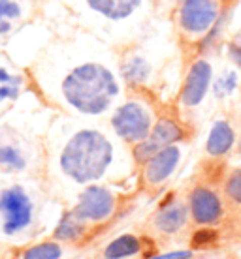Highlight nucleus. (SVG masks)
Listing matches in <instances>:
<instances>
[{
  "label": "nucleus",
  "mask_w": 241,
  "mask_h": 259,
  "mask_svg": "<svg viewBox=\"0 0 241 259\" xmlns=\"http://www.w3.org/2000/svg\"><path fill=\"white\" fill-rule=\"evenodd\" d=\"M26 70L40 100L70 117L106 120L126 94L117 49L81 28L55 34Z\"/></svg>",
  "instance_id": "nucleus-1"
},
{
  "label": "nucleus",
  "mask_w": 241,
  "mask_h": 259,
  "mask_svg": "<svg viewBox=\"0 0 241 259\" xmlns=\"http://www.w3.org/2000/svg\"><path fill=\"white\" fill-rule=\"evenodd\" d=\"M44 179L66 207L79 190L91 184H123L137 179V167L130 147L106 120L55 113L46 132Z\"/></svg>",
  "instance_id": "nucleus-2"
},
{
  "label": "nucleus",
  "mask_w": 241,
  "mask_h": 259,
  "mask_svg": "<svg viewBox=\"0 0 241 259\" xmlns=\"http://www.w3.org/2000/svg\"><path fill=\"white\" fill-rule=\"evenodd\" d=\"M64 210L44 177L0 179V246L10 250L51 235Z\"/></svg>",
  "instance_id": "nucleus-3"
},
{
  "label": "nucleus",
  "mask_w": 241,
  "mask_h": 259,
  "mask_svg": "<svg viewBox=\"0 0 241 259\" xmlns=\"http://www.w3.org/2000/svg\"><path fill=\"white\" fill-rule=\"evenodd\" d=\"M53 115L30 91L0 117V177H44L46 132Z\"/></svg>",
  "instance_id": "nucleus-4"
},
{
  "label": "nucleus",
  "mask_w": 241,
  "mask_h": 259,
  "mask_svg": "<svg viewBox=\"0 0 241 259\" xmlns=\"http://www.w3.org/2000/svg\"><path fill=\"white\" fill-rule=\"evenodd\" d=\"M74 26L115 49L128 46L158 21V0H57Z\"/></svg>",
  "instance_id": "nucleus-5"
},
{
  "label": "nucleus",
  "mask_w": 241,
  "mask_h": 259,
  "mask_svg": "<svg viewBox=\"0 0 241 259\" xmlns=\"http://www.w3.org/2000/svg\"><path fill=\"white\" fill-rule=\"evenodd\" d=\"M176 47H181L176 34L158 28V21L140 39L117 49L119 71L126 91H147L157 96V89L174 64Z\"/></svg>",
  "instance_id": "nucleus-6"
},
{
  "label": "nucleus",
  "mask_w": 241,
  "mask_h": 259,
  "mask_svg": "<svg viewBox=\"0 0 241 259\" xmlns=\"http://www.w3.org/2000/svg\"><path fill=\"white\" fill-rule=\"evenodd\" d=\"M235 6V0H181L169 13V25L176 34L181 49H190L194 55L196 47L208 38L221 17Z\"/></svg>",
  "instance_id": "nucleus-7"
},
{
  "label": "nucleus",
  "mask_w": 241,
  "mask_h": 259,
  "mask_svg": "<svg viewBox=\"0 0 241 259\" xmlns=\"http://www.w3.org/2000/svg\"><path fill=\"white\" fill-rule=\"evenodd\" d=\"M160 111L162 107L158 104V96L153 92L126 91L123 100L108 115L106 122L124 145L134 147L151 134Z\"/></svg>",
  "instance_id": "nucleus-8"
},
{
  "label": "nucleus",
  "mask_w": 241,
  "mask_h": 259,
  "mask_svg": "<svg viewBox=\"0 0 241 259\" xmlns=\"http://www.w3.org/2000/svg\"><path fill=\"white\" fill-rule=\"evenodd\" d=\"M126 184L128 182L91 184L87 188L79 190L66 207L96 233L98 229L110 226L119 216L124 205V197L128 195L124 190Z\"/></svg>",
  "instance_id": "nucleus-9"
},
{
  "label": "nucleus",
  "mask_w": 241,
  "mask_h": 259,
  "mask_svg": "<svg viewBox=\"0 0 241 259\" xmlns=\"http://www.w3.org/2000/svg\"><path fill=\"white\" fill-rule=\"evenodd\" d=\"M213 60L205 55H194L185 64L181 73V83L177 89L176 109L183 118L200 111L211 98V84L215 77Z\"/></svg>",
  "instance_id": "nucleus-10"
},
{
  "label": "nucleus",
  "mask_w": 241,
  "mask_h": 259,
  "mask_svg": "<svg viewBox=\"0 0 241 259\" xmlns=\"http://www.w3.org/2000/svg\"><path fill=\"white\" fill-rule=\"evenodd\" d=\"M190 136H192L190 122L187 118H183L177 113V109H162L158 113L149 136L142 143L130 147L136 167L147 162L160 149H166L169 145H177V143H189Z\"/></svg>",
  "instance_id": "nucleus-11"
},
{
  "label": "nucleus",
  "mask_w": 241,
  "mask_h": 259,
  "mask_svg": "<svg viewBox=\"0 0 241 259\" xmlns=\"http://www.w3.org/2000/svg\"><path fill=\"white\" fill-rule=\"evenodd\" d=\"M189 152V143L169 145L166 149L155 152L147 162L137 167V182L142 190L149 194H158L164 188H168L183 169Z\"/></svg>",
  "instance_id": "nucleus-12"
},
{
  "label": "nucleus",
  "mask_w": 241,
  "mask_h": 259,
  "mask_svg": "<svg viewBox=\"0 0 241 259\" xmlns=\"http://www.w3.org/2000/svg\"><path fill=\"white\" fill-rule=\"evenodd\" d=\"M190 224L194 227H221L228 216V203L222 195V190L205 181L194 182L187 190Z\"/></svg>",
  "instance_id": "nucleus-13"
},
{
  "label": "nucleus",
  "mask_w": 241,
  "mask_h": 259,
  "mask_svg": "<svg viewBox=\"0 0 241 259\" xmlns=\"http://www.w3.org/2000/svg\"><path fill=\"white\" fill-rule=\"evenodd\" d=\"M190 214L187 197L179 192H169L158 201L157 208L151 212L147 220V229L158 239H174L189 229Z\"/></svg>",
  "instance_id": "nucleus-14"
},
{
  "label": "nucleus",
  "mask_w": 241,
  "mask_h": 259,
  "mask_svg": "<svg viewBox=\"0 0 241 259\" xmlns=\"http://www.w3.org/2000/svg\"><path fill=\"white\" fill-rule=\"evenodd\" d=\"M32 89L25 66L17 64L6 51H0V117L13 109Z\"/></svg>",
  "instance_id": "nucleus-15"
},
{
  "label": "nucleus",
  "mask_w": 241,
  "mask_h": 259,
  "mask_svg": "<svg viewBox=\"0 0 241 259\" xmlns=\"http://www.w3.org/2000/svg\"><path fill=\"white\" fill-rule=\"evenodd\" d=\"M44 0H0V51L42 15Z\"/></svg>",
  "instance_id": "nucleus-16"
},
{
  "label": "nucleus",
  "mask_w": 241,
  "mask_h": 259,
  "mask_svg": "<svg viewBox=\"0 0 241 259\" xmlns=\"http://www.w3.org/2000/svg\"><path fill=\"white\" fill-rule=\"evenodd\" d=\"M237 130L235 124L232 122V118L224 117H215L211 120L205 134V141H203V152L205 158L211 162H222L226 160L237 147Z\"/></svg>",
  "instance_id": "nucleus-17"
},
{
  "label": "nucleus",
  "mask_w": 241,
  "mask_h": 259,
  "mask_svg": "<svg viewBox=\"0 0 241 259\" xmlns=\"http://www.w3.org/2000/svg\"><path fill=\"white\" fill-rule=\"evenodd\" d=\"M155 250H157V244L149 235H137L126 231V233H121L108 240L98 253V259H145Z\"/></svg>",
  "instance_id": "nucleus-18"
},
{
  "label": "nucleus",
  "mask_w": 241,
  "mask_h": 259,
  "mask_svg": "<svg viewBox=\"0 0 241 259\" xmlns=\"http://www.w3.org/2000/svg\"><path fill=\"white\" fill-rule=\"evenodd\" d=\"M49 237H53L55 240H59V242H62L66 246L79 248L83 246L89 239L94 237V231L85 222L79 220L70 208L64 207V210L59 216V220H57Z\"/></svg>",
  "instance_id": "nucleus-19"
},
{
  "label": "nucleus",
  "mask_w": 241,
  "mask_h": 259,
  "mask_svg": "<svg viewBox=\"0 0 241 259\" xmlns=\"http://www.w3.org/2000/svg\"><path fill=\"white\" fill-rule=\"evenodd\" d=\"M241 92V71L232 64H222L215 70L211 84V98L215 104H230Z\"/></svg>",
  "instance_id": "nucleus-20"
},
{
  "label": "nucleus",
  "mask_w": 241,
  "mask_h": 259,
  "mask_svg": "<svg viewBox=\"0 0 241 259\" xmlns=\"http://www.w3.org/2000/svg\"><path fill=\"white\" fill-rule=\"evenodd\" d=\"M74 250H78V248L66 246L47 235V237H42L30 244L15 250L13 259H68Z\"/></svg>",
  "instance_id": "nucleus-21"
},
{
  "label": "nucleus",
  "mask_w": 241,
  "mask_h": 259,
  "mask_svg": "<svg viewBox=\"0 0 241 259\" xmlns=\"http://www.w3.org/2000/svg\"><path fill=\"white\" fill-rule=\"evenodd\" d=\"M221 190L228 207L241 210V165L228 169L221 181Z\"/></svg>",
  "instance_id": "nucleus-22"
},
{
  "label": "nucleus",
  "mask_w": 241,
  "mask_h": 259,
  "mask_svg": "<svg viewBox=\"0 0 241 259\" xmlns=\"http://www.w3.org/2000/svg\"><path fill=\"white\" fill-rule=\"evenodd\" d=\"M217 239H219V235H217L215 227H196L192 240H190V248L192 250H209V248H213Z\"/></svg>",
  "instance_id": "nucleus-23"
},
{
  "label": "nucleus",
  "mask_w": 241,
  "mask_h": 259,
  "mask_svg": "<svg viewBox=\"0 0 241 259\" xmlns=\"http://www.w3.org/2000/svg\"><path fill=\"white\" fill-rule=\"evenodd\" d=\"M222 49H224V59H226V62L241 71V30L235 32L232 38L226 39Z\"/></svg>",
  "instance_id": "nucleus-24"
},
{
  "label": "nucleus",
  "mask_w": 241,
  "mask_h": 259,
  "mask_svg": "<svg viewBox=\"0 0 241 259\" xmlns=\"http://www.w3.org/2000/svg\"><path fill=\"white\" fill-rule=\"evenodd\" d=\"M196 255V250L192 248H169V250H155L151 252L145 259H192Z\"/></svg>",
  "instance_id": "nucleus-25"
},
{
  "label": "nucleus",
  "mask_w": 241,
  "mask_h": 259,
  "mask_svg": "<svg viewBox=\"0 0 241 259\" xmlns=\"http://www.w3.org/2000/svg\"><path fill=\"white\" fill-rule=\"evenodd\" d=\"M192 259H235L234 253L217 252V250H205L202 255H194Z\"/></svg>",
  "instance_id": "nucleus-26"
},
{
  "label": "nucleus",
  "mask_w": 241,
  "mask_h": 259,
  "mask_svg": "<svg viewBox=\"0 0 241 259\" xmlns=\"http://www.w3.org/2000/svg\"><path fill=\"white\" fill-rule=\"evenodd\" d=\"M235 150H237V154L241 156V134H239V139H237V147H235Z\"/></svg>",
  "instance_id": "nucleus-27"
},
{
  "label": "nucleus",
  "mask_w": 241,
  "mask_h": 259,
  "mask_svg": "<svg viewBox=\"0 0 241 259\" xmlns=\"http://www.w3.org/2000/svg\"><path fill=\"white\" fill-rule=\"evenodd\" d=\"M235 259H241V252H237V253H235Z\"/></svg>",
  "instance_id": "nucleus-28"
},
{
  "label": "nucleus",
  "mask_w": 241,
  "mask_h": 259,
  "mask_svg": "<svg viewBox=\"0 0 241 259\" xmlns=\"http://www.w3.org/2000/svg\"><path fill=\"white\" fill-rule=\"evenodd\" d=\"M6 259H8V257H6ZM10 259H13V255H12V257H10Z\"/></svg>",
  "instance_id": "nucleus-29"
}]
</instances>
